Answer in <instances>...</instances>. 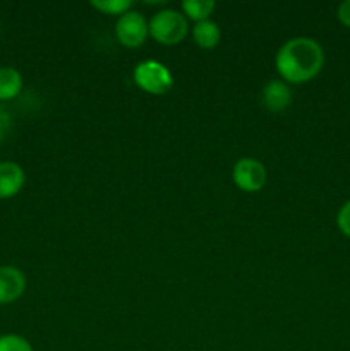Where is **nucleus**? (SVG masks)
Wrapping results in <instances>:
<instances>
[{
    "instance_id": "obj_16",
    "label": "nucleus",
    "mask_w": 350,
    "mask_h": 351,
    "mask_svg": "<svg viewBox=\"0 0 350 351\" xmlns=\"http://www.w3.org/2000/svg\"><path fill=\"white\" fill-rule=\"evenodd\" d=\"M338 19L340 23L345 24V26H350V0H345V2L340 3Z\"/></svg>"
},
{
    "instance_id": "obj_3",
    "label": "nucleus",
    "mask_w": 350,
    "mask_h": 351,
    "mask_svg": "<svg viewBox=\"0 0 350 351\" xmlns=\"http://www.w3.org/2000/svg\"><path fill=\"white\" fill-rule=\"evenodd\" d=\"M134 82L141 91L153 96L168 93L174 86V75L170 69L158 60H143L134 67Z\"/></svg>"
},
{
    "instance_id": "obj_9",
    "label": "nucleus",
    "mask_w": 350,
    "mask_h": 351,
    "mask_svg": "<svg viewBox=\"0 0 350 351\" xmlns=\"http://www.w3.org/2000/svg\"><path fill=\"white\" fill-rule=\"evenodd\" d=\"M24 88V79L17 69L0 67V101H10L17 98Z\"/></svg>"
},
{
    "instance_id": "obj_15",
    "label": "nucleus",
    "mask_w": 350,
    "mask_h": 351,
    "mask_svg": "<svg viewBox=\"0 0 350 351\" xmlns=\"http://www.w3.org/2000/svg\"><path fill=\"white\" fill-rule=\"evenodd\" d=\"M10 125H12V117H10V113L3 106H0V143L7 137Z\"/></svg>"
},
{
    "instance_id": "obj_13",
    "label": "nucleus",
    "mask_w": 350,
    "mask_h": 351,
    "mask_svg": "<svg viewBox=\"0 0 350 351\" xmlns=\"http://www.w3.org/2000/svg\"><path fill=\"white\" fill-rule=\"evenodd\" d=\"M0 351H34L31 343L19 335H2L0 336Z\"/></svg>"
},
{
    "instance_id": "obj_2",
    "label": "nucleus",
    "mask_w": 350,
    "mask_h": 351,
    "mask_svg": "<svg viewBox=\"0 0 350 351\" xmlns=\"http://www.w3.org/2000/svg\"><path fill=\"white\" fill-rule=\"evenodd\" d=\"M189 33V21L175 9H163L150 19V36L160 45H178Z\"/></svg>"
},
{
    "instance_id": "obj_1",
    "label": "nucleus",
    "mask_w": 350,
    "mask_h": 351,
    "mask_svg": "<svg viewBox=\"0 0 350 351\" xmlns=\"http://www.w3.org/2000/svg\"><path fill=\"white\" fill-rule=\"evenodd\" d=\"M325 65V51L312 38L299 36L285 41L275 55V67L287 84H304L314 79Z\"/></svg>"
},
{
    "instance_id": "obj_5",
    "label": "nucleus",
    "mask_w": 350,
    "mask_h": 351,
    "mask_svg": "<svg viewBox=\"0 0 350 351\" xmlns=\"http://www.w3.org/2000/svg\"><path fill=\"white\" fill-rule=\"evenodd\" d=\"M232 178L237 187L244 192H259L266 185V168L254 158H242L233 165Z\"/></svg>"
},
{
    "instance_id": "obj_10",
    "label": "nucleus",
    "mask_w": 350,
    "mask_h": 351,
    "mask_svg": "<svg viewBox=\"0 0 350 351\" xmlns=\"http://www.w3.org/2000/svg\"><path fill=\"white\" fill-rule=\"evenodd\" d=\"M220 38H222L220 26L209 19L194 24V27H192V40L202 50H211V48H215L220 43Z\"/></svg>"
},
{
    "instance_id": "obj_6",
    "label": "nucleus",
    "mask_w": 350,
    "mask_h": 351,
    "mask_svg": "<svg viewBox=\"0 0 350 351\" xmlns=\"http://www.w3.org/2000/svg\"><path fill=\"white\" fill-rule=\"evenodd\" d=\"M26 291V276L14 266H0V305L19 300Z\"/></svg>"
},
{
    "instance_id": "obj_11",
    "label": "nucleus",
    "mask_w": 350,
    "mask_h": 351,
    "mask_svg": "<svg viewBox=\"0 0 350 351\" xmlns=\"http://www.w3.org/2000/svg\"><path fill=\"white\" fill-rule=\"evenodd\" d=\"M215 9L216 3L213 0H184L182 2V14L185 19L194 21L196 24L208 21Z\"/></svg>"
},
{
    "instance_id": "obj_8",
    "label": "nucleus",
    "mask_w": 350,
    "mask_h": 351,
    "mask_svg": "<svg viewBox=\"0 0 350 351\" xmlns=\"http://www.w3.org/2000/svg\"><path fill=\"white\" fill-rule=\"evenodd\" d=\"M263 103L270 112H283L292 103V91L281 79L270 81L263 89Z\"/></svg>"
},
{
    "instance_id": "obj_7",
    "label": "nucleus",
    "mask_w": 350,
    "mask_h": 351,
    "mask_svg": "<svg viewBox=\"0 0 350 351\" xmlns=\"http://www.w3.org/2000/svg\"><path fill=\"white\" fill-rule=\"evenodd\" d=\"M26 171L16 161H0V201L12 199L23 191Z\"/></svg>"
},
{
    "instance_id": "obj_4",
    "label": "nucleus",
    "mask_w": 350,
    "mask_h": 351,
    "mask_svg": "<svg viewBox=\"0 0 350 351\" xmlns=\"http://www.w3.org/2000/svg\"><path fill=\"white\" fill-rule=\"evenodd\" d=\"M115 36L126 48H139L150 36V23L137 10H129L115 23Z\"/></svg>"
},
{
    "instance_id": "obj_14",
    "label": "nucleus",
    "mask_w": 350,
    "mask_h": 351,
    "mask_svg": "<svg viewBox=\"0 0 350 351\" xmlns=\"http://www.w3.org/2000/svg\"><path fill=\"white\" fill-rule=\"evenodd\" d=\"M336 225L342 230L343 235L350 237V201H347L345 204L340 208L338 216H336Z\"/></svg>"
},
{
    "instance_id": "obj_12",
    "label": "nucleus",
    "mask_w": 350,
    "mask_h": 351,
    "mask_svg": "<svg viewBox=\"0 0 350 351\" xmlns=\"http://www.w3.org/2000/svg\"><path fill=\"white\" fill-rule=\"evenodd\" d=\"M91 7L100 10L102 14L120 17L129 12V10H132V2L130 0H93Z\"/></svg>"
}]
</instances>
